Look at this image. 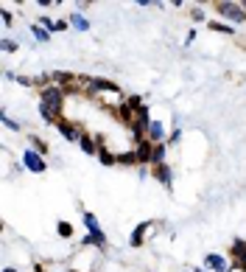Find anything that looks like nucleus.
Returning a JSON list of instances; mask_svg holds the SVG:
<instances>
[{"mask_svg": "<svg viewBox=\"0 0 246 272\" xmlns=\"http://www.w3.org/2000/svg\"><path fill=\"white\" fill-rule=\"evenodd\" d=\"M216 12L221 17H227V20H232V22H246L244 3H230V0H224V3H216Z\"/></svg>", "mask_w": 246, "mask_h": 272, "instance_id": "f03ea898", "label": "nucleus"}, {"mask_svg": "<svg viewBox=\"0 0 246 272\" xmlns=\"http://www.w3.org/2000/svg\"><path fill=\"white\" fill-rule=\"evenodd\" d=\"M98 140V160L104 166H118V154H112V152L106 149V144H104V138H95Z\"/></svg>", "mask_w": 246, "mask_h": 272, "instance_id": "39448f33", "label": "nucleus"}, {"mask_svg": "<svg viewBox=\"0 0 246 272\" xmlns=\"http://www.w3.org/2000/svg\"><path fill=\"white\" fill-rule=\"evenodd\" d=\"M84 228H87V233H90V236H104V230H101L98 219H95L92 214H87V210H84Z\"/></svg>", "mask_w": 246, "mask_h": 272, "instance_id": "9d476101", "label": "nucleus"}, {"mask_svg": "<svg viewBox=\"0 0 246 272\" xmlns=\"http://www.w3.org/2000/svg\"><path fill=\"white\" fill-rule=\"evenodd\" d=\"M3 50H8V54H11V50H17V42H11V40H3Z\"/></svg>", "mask_w": 246, "mask_h": 272, "instance_id": "393cba45", "label": "nucleus"}, {"mask_svg": "<svg viewBox=\"0 0 246 272\" xmlns=\"http://www.w3.org/2000/svg\"><path fill=\"white\" fill-rule=\"evenodd\" d=\"M232 256H235V270L246 272V242L244 238H235L232 242Z\"/></svg>", "mask_w": 246, "mask_h": 272, "instance_id": "20e7f679", "label": "nucleus"}, {"mask_svg": "<svg viewBox=\"0 0 246 272\" xmlns=\"http://www.w3.org/2000/svg\"><path fill=\"white\" fill-rule=\"evenodd\" d=\"M0 17H3V22H6V26H8V22H11V12H6V8L0 12Z\"/></svg>", "mask_w": 246, "mask_h": 272, "instance_id": "cd10ccee", "label": "nucleus"}, {"mask_svg": "<svg viewBox=\"0 0 246 272\" xmlns=\"http://www.w3.org/2000/svg\"><path fill=\"white\" fill-rule=\"evenodd\" d=\"M165 163V144H154V152H151V166H162Z\"/></svg>", "mask_w": 246, "mask_h": 272, "instance_id": "2eb2a0df", "label": "nucleus"}, {"mask_svg": "<svg viewBox=\"0 0 246 272\" xmlns=\"http://www.w3.org/2000/svg\"><path fill=\"white\" fill-rule=\"evenodd\" d=\"M118 163L120 166H137V154L134 152H123V154H118Z\"/></svg>", "mask_w": 246, "mask_h": 272, "instance_id": "f3484780", "label": "nucleus"}, {"mask_svg": "<svg viewBox=\"0 0 246 272\" xmlns=\"http://www.w3.org/2000/svg\"><path fill=\"white\" fill-rule=\"evenodd\" d=\"M67 272H78V270H67Z\"/></svg>", "mask_w": 246, "mask_h": 272, "instance_id": "2f4dec72", "label": "nucleus"}, {"mask_svg": "<svg viewBox=\"0 0 246 272\" xmlns=\"http://www.w3.org/2000/svg\"><path fill=\"white\" fill-rule=\"evenodd\" d=\"M3 272H17V270H11V266H6V270H3Z\"/></svg>", "mask_w": 246, "mask_h": 272, "instance_id": "c756f323", "label": "nucleus"}, {"mask_svg": "<svg viewBox=\"0 0 246 272\" xmlns=\"http://www.w3.org/2000/svg\"><path fill=\"white\" fill-rule=\"evenodd\" d=\"M154 177L160 180L165 188H171V166L168 163H162V166H154Z\"/></svg>", "mask_w": 246, "mask_h": 272, "instance_id": "f8f14e48", "label": "nucleus"}, {"mask_svg": "<svg viewBox=\"0 0 246 272\" xmlns=\"http://www.w3.org/2000/svg\"><path fill=\"white\" fill-rule=\"evenodd\" d=\"M148 138H151V144H160L162 138H165V129H162L160 121H151V126H148Z\"/></svg>", "mask_w": 246, "mask_h": 272, "instance_id": "4468645a", "label": "nucleus"}, {"mask_svg": "<svg viewBox=\"0 0 246 272\" xmlns=\"http://www.w3.org/2000/svg\"><path fill=\"white\" fill-rule=\"evenodd\" d=\"M56 129H59V132H62V135H64V140H76V144H78V140H81V135H78V129L73 126L70 121H64V118H62V121L56 124Z\"/></svg>", "mask_w": 246, "mask_h": 272, "instance_id": "423d86ee", "label": "nucleus"}, {"mask_svg": "<svg viewBox=\"0 0 246 272\" xmlns=\"http://www.w3.org/2000/svg\"><path fill=\"white\" fill-rule=\"evenodd\" d=\"M3 124H6V126H8V129H20V126H17V124H14V121H11V118H6V115H3Z\"/></svg>", "mask_w": 246, "mask_h": 272, "instance_id": "c85d7f7f", "label": "nucleus"}, {"mask_svg": "<svg viewBox=\"0 0 246 272\" xmlns=\"http://www.w3.org/2000/svg\"><path fill=\"white\" fill-rule=\"evenodd\" d=\"M34 36H36V40H42V42H48V31H42V28H39V26H34Z\"/></svg>", "mask_w": 246, "mask_h": 272, "instance_id": "b1692460", "label": "nucleus"}, {"mask_svg": "<svg viewBox=\"0 0 246 272\" xmlns=\"http://www.w3.org/2000/svg\"><path fill=\"white\" fill-rule=\"evenodd\" d=\"M62 107H64L62 87H42V93H39V115H42V121L56 126L62 121Z\"/></svg>", "mask_w": 246, "mask_h": 272, "instance_id": "f257e3e1", "label": "nucleus"}, {"mask_svg": "<svg viewBox=\"0 0 246 272\" xmlns=\"http://www.w3.org/2000/svg\"><path fill=\"white\" fill-rule=\"evenodd\" d=\"M151 230V222H140L137 228H134V233H132V247H143V242H146V233Z\"/></svg>", "mask_w": 246, "mask_h": 272, "instance_id": "0eeeda50", "label": "nucleus"}, {"mask_svg": "<svg viewBox=\"0 0 246 272\" xmlns=\"http://www.w3.org/2000/svg\"><path fill=\"white\" fill-rule=\"evenodd\" d=\"M36 272H45V270H42V266H39V264H36Z\"/></svg>", "mask_w": 246, "mask_h": 272, "instance_id": "7c9ffc66", "label": "nucleus"}, {"mask_svg": "<svg viewBox=\"0 0 246 272\" xmlns=\"http://www.w3.org/2000/svg\"><path fill=\"white\" fill-rule=\"evenodd\" d=\"M22 160H25V168H28V172H34V174H42L45 168H48V166H45V160H42V154H39V152H34V149H25Z\"/></svg>", "mask_w": 246, "mask_h": 272, "instance_id": "7ed1b4c3", "label": "nucleus"}, {"mask_svg": "<svg viewBox=\"0 0 246 272\" xmlns=\"http://www.w3.org/2000/svg\"><path fill=\"white\" fill-rule=\"evenodd\" d=\"M78 146H81V152H84V154H98V140H95V138H90V135H81Z\"/></svg>", "mask_w": 246, "mask_h": 272, "instance_id": "ddd939ff", "label": "nucleus"}, {"mask_svg": "<svg viewBox=\"0 0 246 272\" xmlns=\"http://www.w3.org/2000/svg\"><path fill=\"white\" fill-rule=\"evenodd\" d=\"M56 233H59L62 238H70V236H73V224H70V222H59V224H56Z\"/></svg>", "mask_w": 246, "mask_h": 272, "instance_id": "6ab92c4d", "label": "nucleus"}, {"mask_svg": "<svg viewBox=\"0 0 246 272\" xmlns=\"http://www.w3.org/2000/svg\"><path fill=\"white\" fill-rule=\"evenodd\" d=\"M81 244H84V247H104V244H106V236H90V233H87Z\"/></svg>", "mask_w": 246, "mask_h": 272, "instance_id": "dca6fc26", "label": "nucleus"}, {"mask_svg": "<svg viewBox=\"0 0 246 272\" xmlns=\"http://www.w3.org/2000/svg\"><path fill=\"white\" fill-rule=\"evenodd\" d=\"M210 28H213V31H221V34H232V31H235V28H230L227 22H218V20L210 22Z\"/></svg>", "mask_w": 246, "mask_h": 272, "instance_id": "aec40b11", "label": "nucleus"}, {"mask_svg": "<svg viewBox=\"0 0 246 272\" xmlns=\"http://www.w3.org/2000/svg\"><path fill=\"white\" fill-rule=\"evenodd\" d=\"M67 26H70V20H59L56 26H53V31H64V28H67Z\"/></svg>", "mask_w": 246, "mask_h": 272, "instance_id": "a878e982", "label": "nucleus"}, {"mask_svg": "<svg viewBox=\"0 0 246 272\" xmlns=\"http://www.w3.org/2000/svg\"><path fill=\"white\" fill-rule=\"evenodd\" d=\"M53 82H59V84H67V82H73V73H53Z\"/></svg>", "mask_w": 246, "mask_h": 272, "instance_id": "4be33fe9", "label": "nucleus"}, {"mask_svg": "<svg viewBox=\"0 0 246 272\" xmlns=\"http://www.w3.org/2000/svg\"><path fill=\"white\" fill-rule=\"evenodd\" d=\"M179 138H182V132H179V129H174V135H171L168 144H171V146H176V140H179Z\"/></svg>", "mask_w": 246, "mask_h": 272, "instance_id": "bb28decb", "label": "nucleus"}, {"mask_svg": "<svg viewBox=\"0 0 246 272\" xmlns=\"http://www.w3.org/2000/svg\"><path fill=\"white\" fill-rule=\"evenodd\" d=\"M70 22H73V26H76L78 31H87V28H90V22H87L84 17L78 14V12H76V14H70Z\"/></svg>", "mask_w": 246, "mask_h": 272, "instance_id": "a211bd4d", "label": "nucleus"}, {"mask_svg": "<svg viewBox=\"0 0 246 272\" xmlns=\"http://www.w3.org/2000/svg\"><path fill=\"white\" fill-rule=\"evenodd\" d=\"M126 104H129V107L134 110V112H137V110L143 107V101H140V96H132V98H126Z\"/></svg>", "mask_w": 246, "mask_h": 272, "instance_id": "5701e85b", "label": "nucleus"}, {"mask_svg": "<svg viewBox=\"0 0 246 272\" xmlns=\"http://www.w3.org/2000/svg\"><path fill=\"white\" fill-rule=\"evenodd\" d=\"M92 90H104V93H120V87L109 79H92Z\"/></svg>", "mask_w": 246, "mask_h": 272, "instance_id": "9b49d317", "label": "nucleus"}, {"mask_svg": "<svg viewBox=\"0 0 246 272\" xmlns=\"http://www.w3.org/2000/svg\"><path fill=\"white\" fill-rule=\"evenodd\" d=\"M207 270H213V272H227V270H230V264H227V258L216 256V252H210V256H207Z\"/></svg>", "mask_w": 246, "mask_h": 272, "instance_id": "1a4fd4ad", "label": "nucleus"}, {"mask_svg": "<svg viewBox=\"0 0 246 272\" xmlns=\"http://www.w3.org/2000/svg\"><path fill=\"white\" fill-rule=\"evenodd\" d=\"M151 152H154V144H151V140H143V144L134 149V154H137V163H151Z\"/></svg>", "mask_w": 246, "mask_h": 272, "instance_id": "6e6552de", "label": "nucleus"}, {"mask_svg": "<svg viewBox=\"0 0 246 272\" xmlns=\"http://www.w3.org/2000/svg\"><path fill=\"white\" fill-rule=\"evenodd\" d=\"M28 140H31V149H34V152H39V154H45V152H48V146H45L39 138H28Z\"/></svg>", "mask_w": 246, "mask_h": 272, "instance_id": "412c9836", "label": "nucleus"}]
</instances>
